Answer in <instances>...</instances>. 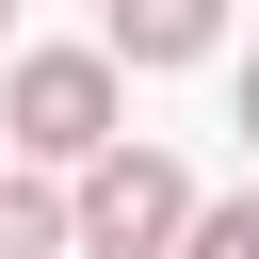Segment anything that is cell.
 I'll use <instances>...</instances> for the list:
<instances>
[{
  "mask_svg": "<svg viewBox=\"0 0 259 259\" xmlns=\"http://www.w3.org/2000/svg\"><path fill=\"white\" fill-rule=\"evenodd\" d=\"M0 146L81 178V162L113 146V49H16V81H0Z\"/></svg>",
  "mask_w": 259,
  "mask_h": 259,
  "instance_id": "6da1fadb",
  "label": "cell"
},
{
  "mask_svg": "<svg viewBox=\"0 0 259 259\" xmlns=\"http://www.w3.org/2000/svg\"><path fill=\"white\" fill-rule=\"evenodd\" d=\"M178 227H194V178H178L162 146H130V130H113V146L81 162V194H65V243H81V259H162Z\"/></svg>",
  "mask_w": 259,
  "mask_h": 259,
  "instance_id": "7a4b0ae2",
  "label": "cell"
},
{
  "mask_svg": "<svg viewBox=\"0 0 259 259\" xmlns=\"http://www.w3.org/2000/svg\"><path fill=\"white\" fill-rule=\"evenodd\" d=\"M227 32V0H113V65H194Z\"/></svg>",
  "mask_w": 259,
  "mask_h": 259,
  "instance_id": "3957f363",
  "label": "cell"
},
{
  "mask_svg": "<svg viewBox=\"0 0 259 259\" xmlns=\"http://www.w3.org/2000/svg\"><path fill=\"white\" fill-rule=\"evenodd\" d=\"M0 259H81V243H65V194H49V178H0Z\"/></svg>",
  "mask_w": 259,
  "mask_h": 259,
  "instance_id": "277c9868",
  "label": "cell"
},
{
  "mask_svg": "<svg viewBox=\"0 0 259 259\" xmlns=\"http://www.w3.org/2000/svg\"><path fill=\"white\" fill-rule=\"evenodd\" d=\"M178 259H259V194H227V210H194V227H178Z\"/></svg>",
  "mask_w": 259,
  "mask_h": 259,
  "instance_id": "5b68a950",
  "label": "cell"
},
{
  "mask_svg": "<svg viewBox=\"0 0 259 259\" xmlns=\"http://www.w3.org/2000/svg\"><path fill=\"white\" fill-rule=\"evenodd\" d=\"M243 146H259V65H243Z\"/></svg>",
  "mask_w": 259,
  "mask_h": 259,
  "instance_id": "8992f818",
  "label": "cell"
},
{
  "mask_svg": "<svg viewBox=\"0 0 259 259\" xmlns=\"http://www.w3.org/2000/svg\"><path fill=\"white\" fill-rule=\"evenodd\" d=\"M0 32H16V0H0Z\"/></svg>",
  "mask_w": 259,
  "mask_h": 259,
  "instance_id": "52a82bcc",
  "label": "cell"
}]
</instances>
